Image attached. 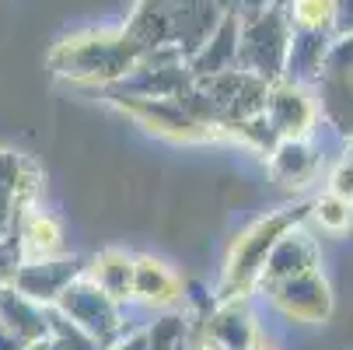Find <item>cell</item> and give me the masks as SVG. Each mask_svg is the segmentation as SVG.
<instances>
[{"mask_svg":"<svg viewBox=\"0 0 353 350\" xmlns=\"http://www.w3.org/2000/svg\"><path fill=\"white\" fill-rule=\"evenodd\" d=\"M312 214V200H297L290 207H280L259 221H252L231 245V253L224 260V277H221V287H217V302H245V298L256 291L259 284V273L270 260V253L276 249V242L301 228Z\"/></svg>","mask_w":353,"mask_h":350,"instance_id":"1","label":"cell"},{"mask_svg":"<svg viewBox=\"0 0 353 350\" xmlns=\"http://www.w3.org/2000/svg\"><path fill=\"white\" fill-rule=\"evenodd\" d=\"M57 312L102 347H112L123 336V305L112 302L88 273L74 277L63 287V294L57 298Z\"/></svg>","mask_w":353,"mask_h":350,"instance_id":"2","label":"cell"},{"mask_svg":"<svg viewBox=\"0 0 353 350\" xmlns=\"http://www.w3.org/2000/svg\"><path fill=\"white\" fill-rule=\"evenodd\" d=\"M39 189V172L25 155L0 151V242L18 235Z\"/></svg>","mask_w":353,"mask_h":350,"instance_id":"3","label":"cell"},{"mask_svg":"<svg viewBox=\"0 0 353 350\" xmlns=\"http://www.w3.org/2000/svg\"><path fill=\"white\" fill-rule=\"evenodd\" d=\"M266 294L290 322H325L332 315V291L319 266L273 284Z\"/></svg>","mask_w":353,"mask_h":350,"instance_id":"4","label":"cell"},{"mask_svg":"<svg viewBox=\"0 0 353 350\" xmlns=\"http://www.w3.org/2000/svg\"><path fill=\"white\" fill-rule=\"evenodd\" d=\"M84 266L77 260H60V256H49V260H21L14 277H11V287L18 294H25L28 302L49 309L57 305V298L63 294V287L81 277Z\"/></svg>","mask_w":353,"mask_h":350,"instance_id":"5","label":"cell"},{"mask_svg":"<svg viewBox=\"0 0 353 350\" xmlns=\"http://www.w3.org/2000/svg\"><path fill=\"white\" fill-rule=\"evenodd\" d=\"M203 333H207L203 343H210L217 350H248L259 336L245 302H217V298L203 319Z\"/></svg>","mask_w":353,"mask_h":350,"instance_id":"6","label":"cell"},{"mask_svg":"<svg viewBox=\"0 0 353 350\" xmlns=\"http://www.w3.org/2000/svg\"><path fill=\"white\" fill-rule=\"evenodd\" d=\"M263 116L276 133V140H297V137H308L315 123V106L297 88H273L266 91Z\"/></svg>","mask_w":353,"mask_h":350,"instance_id":"7","label":"cell"},{"mask_svg":"<svg viewBox=\"0 0 353 350\" xmlns=\"http://www.w3.org/2000/svg\"><path fill=\"white\" fill-rule=\"evenodd\" d=\"M266 165H270V175L280 182V186H308L315 182L319 175V151L308 144V137H297V140H276V147L266 155Z\"/></svg>","mask_w":353,"mask_h":350,"instance_id":"8","label":"cell"},{"mask_svg":"<svg viewBox=\"0 0 353 350\" xmlns=\"http://www.w3.org/2000/svg\"><path fill=\"white\" fill-rule=\"evenodd\" d=\"M133 298L147 305H175L182 298V280L158 260H133Z\"/></svg>","mask_w":353,"mask_h":350,"instance_id":"9","label":"cell"},{"mask_svg":"<svg viewBox=\"0 0 353 350\" xmlns=\"http://www.w3.org/2000/svg\"><path fill=\"white\" fill-rule=\"evenodd\" d=\"M84 273L102 287L112 302H119V305L133 302V256L109 249V253L94 256L91 266H84Z\"/></svg>","mask_w":353,"mask_h":350,"instance_id":"10","label":"cell"},{"mask_svg":"<svg viewBox=\"0 0 353 350\" xmlns=\"http://www.w3.org/2000/svg\"><path fill=\"white\" fill-rule=\"evenodd\" d=\"M308 221H315L322 231H332V235H343L350 224H353V207L346 204V200H339L336 193H322L312 200V214Z\"/></svg>","mask_w":353,"mask_h":350,"instance_id":"11","label":"cell"},{"mask_svg":"<svg viewBox=\"0 0 353 350\" xmlns=\"http://www.w3.org/2000/svg\"><path fill=\"white\" fill-rule=\"evenodd\" d=\"M329 193H336L339 200H346V204L353 207V144L346 147V155L336 162L332 175H329Z\"/></svg>","mask_w":353,"mask_h":350,"instance_id":"12","label":"cell"},{"mask_svg":"<svg viewBox=\"0 0 353 350\" xmlns=\"http://www.w3.org/2000/svg\"><path fill=\"white\" fill-rule=\"evenodd\" d=\"M332 14V0H297V18L305 25H322Z\"/></svg>","mask_w":353,"mask_h":350,"instance_id":"13","label":"cell"},{"mask_svg":"<svg viewBox=\"0 0 353 350\" xmlns=\"http://www.w3.org/2000/svg\"><path fill=\"white\" fill-rule=\"evenodd\" d=\"M105 350H147V333L143 329H137V333H123L112 347H105Z\"/></svg>","mask_w":353,"mask_h":350,"instance_id":"14","label":"cell"},{"mask_svg":"<svg viewBox=\"0 0 353 350\" xmlns=\"http://www.w3.org/2000/svg\"><path fill=\"white\" fill-rule=\"evenodd\" d=\"M248 350H273V347H270V340H266V336L259 333V336H256V343H252Z\"/></svg>","mask_w":353,"mask_h":350,"instance_id":"15","label":"cell"}]
</instances>
